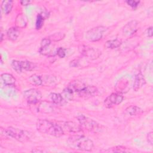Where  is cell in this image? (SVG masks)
Masks as SVG:
<instances>
[{
	"instance_id": "1",
	"label": "cell",
	"mask_w": 153,
	"mask_h": 153,
	"mask_svg": "<svg viewBox=\"0 0 153 153\" xmlns=\"http://www.w3.org/2000/svg\"><path fill=\"white\" fill-rule=\"evenodd\" d=\"M36 126L39 132L55 137H59L64 134V131L60 126L48 120L39 119L36 121Z\"/></svg>"
},
{
	"instance_id": "2",
	"label": "cell",
	"mask_w": 153,
	"mask_h": 153,
	"mask_svg": "<svg viewBox=\"0 0 153 153\" xmlns=\"http://www.w3.org/2000/svg\"><path fill=\"white\" fill-rule=\"evenodd\" d=\"M70 148L82 151H90L94 146L93 142L89 138L82 135H73L67 140Z\"/></svg>"
},
{
	"instance_id": "3",
	"label": "cell",
	"mask_w": 153,
	"mask_h": 153,
	"mask_svg": "<svg viewBox=\"0 0 153 153\" xmlns=\"http://www.w3.org/2000/svg\"><path fill=\"white\" fill-rule=\"evenodd\" d=\"M5 133L7 136L21 142H27L32 137V133L30 132L13 127H8L5 130Z\"/></svg>"
},
{
	"instance_id": "4",
	"label": "cell",
	"mask_w": 153,
	"mask_h": 153,
	"mask_svg": "<svg viewBox=\"0 0 153 153\" xmlns=\"http://www.w3.org/2000/svg\"><path fill=\"white\" fill-rule=\"evenodd\" d=\"M77 120L82 128L90 131L97 132L100 131L102 126L96 121L81 114L77 117Z\"/></svg>"
},
{
	"instance_id": "5",
	"label": "cell",
	"mask_w": 153,
	"mask_h": 153,
	"mask_svg": "<svg viewBox=\"0 0 153 153\" xmlns=\"http://www.w3.org/2000/svg\"><path fill=\"white\" fill-rule=\"evenodd\" d=\"M106 30V27L103 26L93 27L87 31L85 37L87 40L90 42L98 41L102 39Z\"/></svg>"
},
{
	"instance_id": "6",
	"label": "cell",
	"mask_w": 153,
	"mask_h": 153,
	"mask_svg": "<svg viewBox=\"0 0 153 153\" xmlns=\"http://www.w3.org/2000/svg\"><path fill=\"white\" fill-rule=\"evenodd\" d=\"M23 95L29 104H36L40 102L42 98L41 93L36 88H31L25 91Z\"/></svg>"
},
{
	"instance_id": "7",
	"label": "cell",
	"mask_w": 153,
	"mask_h": 153,
	"mask_svg": "<svg viewBox=\"0 0 153 153\" xmlns=\"http://www.w3.org/2000/svg\"><path fill=\"white\" fill-rule=\"evenodd\" d=\"M79 50L82 55L91 60H95L101 55V51L98 49L88 45L80 46Z\"/></svg>"
},
{
	"instance_id": "8",
	"label": "cell",
	"mask_w": 153,
	"mask_h": 153,
	"mask_svg": "<svg viewBox=\"0 0 153 153\" xmlns=\"http://www.w3.org/2000/svg\"><path fill=\"white\" fill-rule=\"evenodd\" d=\"M123 96L119 93H114L109 95L104 100V105L107 108H111L113 106L120 104L123 100Z\"/></svg>"
},
{
	"instance_id": "9",
	"label": "cell",
	"mask_w": 153,
	"mask_h": 153,
	"mask_svg": "<svg viewBox=\"0 0 153 153\" xmlns=\"http://www.w3.org/2000/svg\"><path fill=\"white\" fill-rule=\"evenodd\" d=\"M138 22L136 20H131L124 25L123 29L124 35L130 36L133 35L137 30Z\"/></svg>"
},
{
	"instance_id": "10",
	"label": "cell",
	"mask_w": 153,
	"mask_h": 153,
	"mask_svg": "<svg viewBox=\"0 0 153 153\" xmlns=\"http://www.w3.org/2000/svg\"><path fill=\"white\" fill-rule=\"evenodd\" d=\"M86 86L87 85L82 81L79 80H74L71 81L68 84L66 88L72 93H77L79 94L86 87Z\"/></svg>"
},
{
	"instance_id": "11",
	"label": "cell",
	"mask_w": 153,
	"mask_h": 153,
	"mask_svg": "<svg viewBox=\"0 0 153 153\" xmlns=\"http://www.w3.org/2000/svg\"><path fill=\"white\" fill-rule=\"evenodd\" d=\"M146 84V80L144 76L141 74H137L134 78V81L133 84V90L135 91L140 90L145 84Z\"/></svg>"
},
{
	"instance_id": "12",
	"label": "cell",
	"mask_w": 153,
	"mask_h": 153,
	"mask_svg": "<svg viewBox=\"0 0 153 153\" xmlns=\"http://www.w3.org/2000/svg\"><path fill=\"white\" fill-rule=\"evenodd\" d=\"M50 97L52 102L57 105H63L65 103V100L62 94L56 93H51Z\"/></svg>"
},
{
	"instance_id": "13",
	"label": "cell",
	"mask_w": 153,
	"mask_h": 153,
	"mask_svg": "<svg viewBox=\"0 0 153 153\" xmlns=\"http://www.w3.org/2000/svg\"><path fill=\"white\" fill-rule=\"evenodd\" d=\"M64 126L68 131L72 133H78L82 130V127L80 124H78L72 121L66 122Z\"/></svg>"
},
{
	"instance_id": "14",
	"label": "cell",
	"mask_w": 153,
	"mask_h": 153,
	"mask_svg": "<svg viewBox=\"0 0 153 153\" xmlns=\"http://www.w3.org/2000/svg\"><path fill=\"white\" fill-rule=\"evenodd\" d=\"M98 93V90L97 88L94 86H90L87 85L86 87L79 94L80 96H94L97 95Z\"/></svg>"
},
{
	"instance_id": "15",
	"label": "cell",
	"mask_w": 153,
	"mask_h": 153,
	"mask_svg": "<svg viewBox=\"0 0 153 153\" xmlns=\"http://www.w3.org/2000/svg\"><path fill=\"white\" fill-rule=\"evenodd\" d=\"M38 111L43 113H49L53 111V106L50 102L44 101L39 103Z\"/></svg>"
},
{
	"instance_id": "16",
	"label": "cell",
	"mask_w": 153,
	"mask_h": 153,
	"mask_svg": "<svg viewBox=\"0 0 153 153\" xmlns=\"http://www.w3.org/2000/svg\"><path fill=\"white\" fill-rule=\"evenodd\" d=\"M3 82L7 85H14L16 83V79L13 75L8 73L2 74L1 76Z\"/></svg>"
},
{
	"instance_id": "17",
	"label": "cell",
	"mask_w": 153,
	"mask_h": 153,
	"mask_svg": "<svg viewBox=\"0 0 153 153\" xmlns=\"http://www.w3.org/2000/svg\"><path fill=\"white\" fill-rule=\"evenodd\" d=\"M13 1L7 0V1H2L1 3V10L5 14H9L13 8Z\"/></svg>"
},
{
	"instance_id": "18",
	"label": "cell",
	"mask_w": 153,
	"mask_h": 153,
	"mask_svg": "<svg viewBox=\"0 0 153 153\" xmlns=\"http://www.w3.org/2000/svg\"><path fill=\"white\" fill-rule=\"evenodd\" d=\"M19 30L16 27H12L8 29L7 36L8 38L11 41H16L19 36Z\"/></svg>"
},
{
	"instance_id": "19",
	"label": "cell",
	"mask_w": 153,
	"mask_h": 153,
	"mask_svg": "<svg viewBox=\"0 0 153 153\" xmlns=\"http://www.w3.org/2000/svg\"><path fill=\"white\" fill-rule=\"evenodd\" d=\"M122 44L121 40L118 39H114L107 41L105 44V47L108 49H114L119 47Z\"/></svg>"
},
{
	"instance_id": "20",
	"label": "cell",
	"mask_w": 153,
	"mask_h": 153,
	"mask_svg": "<svg viewBox=\"0 0 153 153\" xmlns=\"http://www.w3.org/2000/svg\"><path fill=\"white\" fill-rule=\"evenodd\" d=\"M28 81L29 83H30L32 85H41L42 84L43 81L41 76L36 75V74H33L28 79Z\"/></svg>"
},
{
	"instance_id": "21",
	"label": "cell",
	"mask_w": 153,
	"mask_h": 153,
	"mask_svg": "<svg viewBox=\"0 0 153 153\" xmlns=\"http://www.w3.org/2000/svg\"><path fill=\"white\" fill-rule=\"evenodd\" d=\"M142 109L139 107L134 105H131L130 106H128L126 109V112L130 116L139 114L140 113L142 112Z\"/></svg>"
},
{
	"instance_id": "22",
	"label": "cell",
	"mask_w": 153,
	"mask_h": 153,
	"mask_svg": "<svg viewBox=\"0 0 153 153\" xmlns=\"http://www.w3.org/2000/svg\"><path fill=\"white\" fill-rule=\"evenodd\" d=\"M26 23H27L26 19L23 15H22V14H20L17 16L16 19V25L17 27L23 28L26 26Z\"/></svg>"
},
{
	"instance_id": "23",
	"label": "cell",
	"mask_w": 153,
	"mask_h": 153,
	"mask_svg": "<svg viewBox=\"0 0 153 153\" xmlns=\"http://www.w3.org/2000/svg\"><path fill=\"white\" fill-rule=\"evenodd\" d=\"M22 70L32 71L35 68V65L29 61H20Z\"/></svg>"
},
{
	"instance_id": "24",
	"label": "cell",
	"mask_w": 153,
	"mask_h": 153,
	"mask_svg": "<svg viewBox=\"0 0 153 153\" xmlns=\"http://www.w3.org/2000/svg\"><path fill=\"white\" fill-rule=\"evenodd\" d=\"M106 152H130V150L123 146H117L113 148H111V149H109L107 151H105Z\"/></svg>"
},
{
	"instance_id": "25",
	"label": "cell",
	"mask_w": 153,
	"mask_h": 153,
	"mask_svg": "<svg viewBox=\"0 0 153 153\" xmlns=\"http://www.w3.org/2000/svg\"><path fill=\"white\" fill-rule=\"evenodd\" d=\"M44 19H45V17H44V16L42 14H39L37 16L36 20V25H35L36 29L39 30L42 27V26L44 25Z\"/></svg>"
},
{
	"instance_id": "26",
	"label": "cell",
	"mask_w": 153,
	"mask_h": 153,
	"mask_svg": "<svg viewBox=\"0 0 153 153\" xmlns=\"http://www.w3.org/2000/svg\"><path fill=\"white\" fill-rule=\"evenodd\" d=\"M11 66L13 68V69L16 71L17 72V73H21L22 72V67H21V62L20 61H19V60H13L11 62Z\"/></svg>"
},
{
	"instance_id": "27",
	"label": "cell",
	"mask_w": 153,
	"mask_h": 153,
	"mask_svg": "<svg viewBox=\"0 0 153 153\" xmlns=\"http://www.w3.org/2000/svg\"><path fill=\"white\" fill-rule=\"evenodd\" d=\"M51 45V39L48 38H45L42 39L41 42V47L40 48H44L47 46Z\"/></svg>"
},
{
	"instance_id": "28",
	"label": "cell",
	"mask_w": 153,
	"mask_h": 153,
	"mask_svg": "<svg viewBox=\"0 0 153 153\" xmlns=\"http://www.w3.org/2000/svg\"><path fill=\"white\" fill-rule=\"evenodd\" d=\"M56 54L60 58H64L66 56L65 49L62 47H59L56 50Z\"/></svg>"
},
{
	"instance_id": "29",
	"label": "cell",
	"mask_w": 153,
	"mask_h": 153,
	"mask_svg": "<svg viewBox=\"0 0 153 153\" xmlns=\"http://www.w3.org/2000/svg\"><path fill=\"white\" fill-rule=\"evenodd\" d=\"M126 2L127 4V5L130 6L132 8L135 9L139 5L140 1H126Z\"/></svg>"
},
{
	"instance_id": "30",
	"label": "cell",
	"mask_w": 153,
	"mask_h": 153,
	"mask_svg": "<svg viewBox=\"0 0 153 153\" xmlns=\"http://www.w3.org/2000/svg\"><path fill=\"white\" fill-rule=\"evenodd\" d=\"M146 138H147L148 142L151 145H152V143H153V133L152 131L148 133Z\"/></svg>"
},
{
	"instance_id": "31",
	"label": "cell",
	"mask_w": 153,
	"mask_h": 153,
	"mask_svg": "<svg viewBox=\"0 0 153 153\" xmlns=\"http://www.w3.org/2000/svg\"><path fill=\"white\" fill-rule=\"evenodd\" d=\"M69 65L71 67H77L79 65V60L77 59H74L71 61Z\"/></svg>"
},
{
	"instance_id": "32",
	"label": "cell",
	"mask_w": 153,
	"mask_h": 153,
	"mask_svg": "<svg viewBox=\"0 0 153 153\" xmlns=\"http://www.w3.org/2000/svg\"><path fill=\"white\" fill-rule=\"evenodd\" d=\"M146 35L148 37L151 38L153 35V32H152V27L151 26L149 27H148L146 29Z\"/></svg>"
},
{
	"instance_id": "33",
	"label": "cell",
	"mask_w": 153,
	"mask_h": 153,
	"mask_svg": "<svg viewBox=\"0 0 153 153\" xmlns=\"http://www.w3.org/2000/svg\"><path fill=\"white\" fill-rule=\"evenodd\" d=\"M20 4L22 5H28L31 2L30 1H25V0H23V1H21L20 2Z\"/></svg>"
},
{
	"instance_id": "34",
	"label": "cell",
	"mask_w": 153,
	"mask_h": 153,
	"mask_svg": "<svg viewBox=\"0 0 153 153\" xmlns=\"http://www.w3.org/2000/svg\"><path fill=\"white\" fill-rule=\"evenodd\" d=\"M1 42L2 41V39H3V33H1Z\"/></svg>"
}]
</instances>
